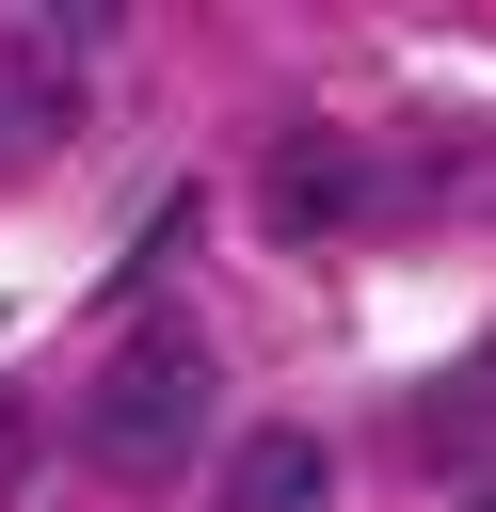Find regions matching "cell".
<instances>
[{
	"label": "cell",
	"instance_id": "obj_2",
	"mask_svg": "<svg viewBox=\"0 0 496 512\" xmlns=\"http://www.w3.org/2000/svg\"><path fill=\"white\" fill-rule=\"evenodd\" d=\"M112 48V16H16L0 32V112H32V128H64L80 112V64Z\"/></svg>",
	"mask_w": 496,
	"mask_h": 512
},
{
	"label": "cell",
	"instance_id": "obj_3",
	"mask_svg": "<svg viewBox=\"0 0 496 512\" xmlns=\"http://www.w3.org/2000/svg\"><path fill=\"white\" fill-rule=\"evenodd\" d=\"M224 512H336V448L288 416V432H240L224 448Z\"/></svg>",
	"mask_w": 496,
	"mask_h": 512
},
{
	"label": "cell",
	"instance_id": "obj_1",
	"mask_svg": "<svg viewBox=\"0 0 496 512\" xmlns=\"http://www.w3.org/2000/svg\"><path fill=\"white\" fill-rule=\"evenodd\" d=\"M208 416H224V352L192 320H128L80 384V464L96 480H176V464H208Z\"/></svg>",
	"mask_w": 496,
	"mask_h": 512
},
{
	"label": "cell",
	"instance_id": "obj_5",
	"mask_svg": "<svg viewBox=\"0 0 496 512\" xmlns=\"http://www.w3.org/2000/svg\"><path fill=\"white\" fill-rule=\"evenodd\" d=\"M464 512H496V480H480V496H464Z\"/></svg>",
	"mask_w": 496,
	"mask_h": 512
},
{
	"label": "cell",
	"instance_id": "obj_4",
	"mask_svg": "<svg viewBox=\"0 0 496 512\" xmlns=\"http://www.w3.org/2000/svg\"><path fill=\"white\" fill-rule=\"evenodd\" d=\"M256 192H272V224H288V240H320V224H352V192H368V160H352L336 128H288Z\"/></svg>",
	"mask_w": 496,
	"mask_h": 512
}]
</instances>
